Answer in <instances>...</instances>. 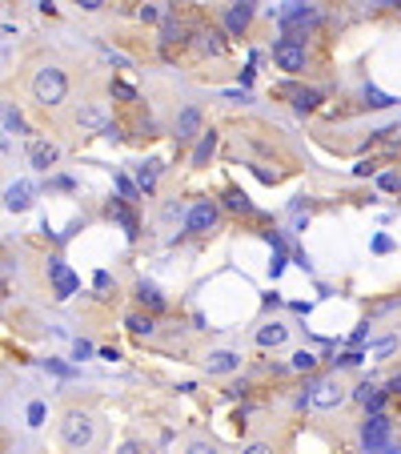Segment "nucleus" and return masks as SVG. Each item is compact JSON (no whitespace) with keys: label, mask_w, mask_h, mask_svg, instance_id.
I'll use <instances>...</instances> for the list:
<instances>
[{"label":"nucleus","mask_w":401,"mask_h":454,"mask_svg":"<svg viewBox=\"0 0 401 454\" xmlns=\"http://www.w3.org/2000/svg\"><path fill=\"white\" fill-rule=\"evenodd\" d=\"M389 434H393L389 418H385V414H369V418H365V426H361V446H365L369 454H378V451H385Z\"/></svg>","instance_id":"obj_5"},{"label":"nucleus","mask_w":401,"mask_h":454,"mask_svg":"<svg viewBox=\"0 0 401 454\" xmlns=\"http://www.w3.org/2000/svg\"><path fill=\"white\" fill-rule=\"evenodd\" d=\"M273 61H277V69L285 72H305V41H297V37H281L277 45H273Z\"/></svg>","instance_id":"obj_4"},{"label":"nucleus","mask_w":401,"mask_h":454,"mask_svg":"<svg viewBox=\"0 0 401 454\" xmlns=\"http://www.w3.org/2000/svg\"><path fill=\"white\" fill-rule=\"evenodd\" d=\"M137 17H141L144 24H157V21H165V8H153V4H144Z\"/></svg>","instance_id":"obj_29"},{"label":"nucleus","mask_w":401,"mask_h":454,"mask_svg":"<svg viewBox=\"0 0 401 454\" xmlns=\"http://www.w3.org/2000/svg\"><path fill=\"white\" fill-rule=\"evenodd\" d=\"M225 209H233V214H253V201L241 189H233V193H225Z\"/></svg>","instance_id":"obj_23"},{"label":"nucleus","mask_w":401,"mask_h":454,"mask_svg":"<svg viewBox=\"0 0 401 454\" xmlns=\"http://www.w3.org/2000/svg\"><path fill=\"white\" fill-rule=\"evenodd\" d=\"M124 326H129L133 334H144V338H149V334H153V330H157L149 313H129V318H124Z\"/></svg>","instance_id":"obj_22"},{"label":"nucleus","mask_w":401,"mask_h":454,"mask_svg":"<svg viewBox=\"0 0 401 454\" xmlns=\"http://www.w3.org/2000/svg\"><path fill=\"white\" fill-rule=\"evenodd\" d=\"M285 342H289V326H281V322H265V326L257 330L261 350H281Z\"/></svg>","instance_id":"obj_11"},{"label":"nucleus","mask_w":401,"mask_h":454,"mask_svg":"<svg viewBox=\"0 0 401 454\" xmlns=\"http://www.w3.org/2000/svg\"><path fill=\"white\" fill-rule=\"evenodd\" d=\"M213 153H217V133L209 129V133H205V137L197 141V149H193V165H205Z\"/></svg>","instance_id":"obj_21"},{"label":"nucleus","mask_w":401,"mask_h":454,"mask_svg":"<svg viewBox=\"0 0 401 454\" xmlns=\"http://www.w3.org/2000/svg\"><path fill=\"white\" fill-rule=\"evenodd\" d=\"M117 189H120V197H124V201H137V197H141V189H137V185H133L124 173H117Z\"/></svg>","instance_id":"obj_28"},{"label":"nucleus","mask_w":401,"mask_h":454,"mask_svg":"<svg viewBox=\"0 0 401 454\" xmlns=\"http://www.w3.org/2000/svg\"><path fill=\"white\" fill-rule=\"evenodd\" d=\"M137 302L149 306V310H165V298H161V289L153 286V282H141V286H137Z\"/></svg>","instance_id":"obj_20"},{"label":"nucleus","mask_w":401,"mask_h":454,"mask_svg":"<svg viewBox=\"0 0 401 454\" xmlns=\"http://www.w3.org/2000/svg\"><path fill=\"white\" fill-rule=\"evenodd\" d=\"M185 214V205H181V201H169L165 209H161V217H165V221H173V217H181Z\"/></svg>","instance_id":"obj_35"},{"label":"nucleus","mask_w":401,"mask_h":454,"mask_svg":"<svg viewBox=\"0 0 401 454\" xmlns=\"http://www.w3.org/2000/svg\"><path fill=\"white\" fill-rule=\"evenodd\" d=\"M185 454H217V446H213V442H205V438H193L189 446H185Z\"/></svg>","instance_id":"obj_30"},{"label":"nucleus","mask_w":401,"mask_h":454,"mask_svg":"<svg viewBox=\"0 0 401 454\" xmlns=\"http://www.w3.org/2000/svg\"><path fill=\"white\" fill-rule=\"evenodd\" d=\"M229 394H233V398H245V394H249V386H245V382H233V386H229Z\"/></svg>","instance_id":"obj_41"},{"label":"nucleus","mask_w":401,"mask_h":454,"mask_svg":"<svg viewBox=\"0 0 401 454\" xmlns=\"http://www.w3.org/2000/svg\"><path fill=\"white\" fill-rule=\"evenodd\" d=\"M193 45H197V52H201V56H225V41H221V32H217V28H197V32H193Z\"/></svg>","instance_id":"obj_10"},{"label":"nucleus","mask_w":401,"mask_h":454,"mask_svg":"<svg viewBox=\"0 0 401 454\" xmlns=\"http://www.w3.org/2000/svg\"><path fill=\"white\" fill-rule=\"evenodd\" d=\"M313 366H317V354H313V350H297L293 362H289V370H297V374H305V370H313Z\"/></svg>","instance_id":"obj_27"},{"label":"nucleus","mask_w":401,"mask_h":454,"mask_svg":"<svg viewBox=\"0 0 401 454\" xmlns=\"http://www.w3.org/2000/svg\"><path fill=\"white\" fill-rule=\"evenodd\" d=\"M281 24H301V28H309V24H317V12H313V8H301V4H289V8H281Z\"/></svg>","instance_id":"obj_17"},{"label":"nucleus","mask_w":401,"mask_h":454,"mask_svg":"<svg viewBox=\"0 0 401 454\" xmlns=\"http://www.w3.org/2000/svg\"><path fill=\"white\" fill-rule=\"evenodd\" d=\"M72 354H76V362H80V358H89V354H93V346H89V342H76V346H72Z\"/></svg>","instance_id":"obj_39"},{"label":"nucleus","mask_w":401,"mask_h":454,"mask_svg":"<svg viewBox=\"0 0 401 454\" xmlns=\"http://www.w3.org/2000/svg\"><path fill=\"white\" fill-rule=\"evenodd\" d=\"M398 96H389V93H381V89H373V85H365V105H373V109H389Z\"/></svg>","instance_id":"obj_26"},{"label":"nucleus","mask_w":401,"mask_h":454,"mask_svg":"<svg viewBox=\"0 0 401 454\" xmlns=\"http://www.w3.org/2000/svg\"><path fill=\"white\" fill-rule=\"evenodd\" d=\"M385 394H401V374H393V378L385 382Z\"/></svg>","instance_id":"obj_40"},{"label":"nucleus","mask_w":401,"mask_h":454,"mask_svg":"<svg viewBox=\"0 0 401 454\" xmlns=\"http://www.w3.org/2000/svg\"><path fill=\"white\" fill-rule=\"evenodd\" d=\"M4 121H8V129H12V133H24V117L17 113V109H8V113H4Z\"/></svg>","instance_id":"obj_34"},{"label":"nucleus","mask_w":401,"mask_h":454,"mask_svg":"<svg viewBox=\"0 0 401 454\" xmlns=\"http://www.w3.org/2000/svg\"><path fill=\"white\" fill-rule=\"evenodd\" d=\"M185 221H189V234H209L213 225H217V205L213 201H197L189 214H185Z\"/></svg>","instance_id":"obj_9"},{"label":"nucleus","mask_w":401,"mask_h":454,"mask_svg":"<svg viewBox=\"0 0 401 454\" xmlns=\"http://www.w3.org/2000/svg\"><path fill=\"white\" fill-rule=\"evenodd\" d=\"M373 169H378L373 161H361V165H354V173H357V177H365V173H373Z\"/></svg>","instance_id":"obj_42"},{"label":"nucleus","mask_w":401,"mask_h":454,"mask_svg":"<svg viewBox=\"0 0 401 454\" xmlns=\"http://www.w3.org/2000/svg\"><path fill=\"white\" fill-rule=\"evenodd\" d=\"M96 438V418L89 410H65V418H61V442L69 446V451H89Z\"/></svg>","instance_id":"obj_2"},{"label":"nucleus","mask_w":401,"mask_h":454,"mask_svg":"<svg viewBox=\"0 0 401 454\" xmlns=\"http://www.w3.org/2000/svg\"><path fill=\"white\" fill-rule=\"evenodd\" d=\"M381 189H389V193L401 189V177H398V173H385V177H381Z\"/></svg>","instance_id":"obj_37"},{"label":"nucleus","mask_w":401,"mask_h":454,"mask_svg":"<svg viewBox=\"0 0 401 454\" xmlns=\"http://www.w3.org/2000/svg\"><path fill=\"white\" fill-rule=\"evenodd\" d=\"M241 454H277L273 442H249V446H241Z\"/></svg>","instance_id":"obj_32"},{"label":"nucleus","mask_w":401,"mask_h":454,"mask_svg":"<svg viewBox=\"0 0 401 454\" xmlns=\"http://www.w3.org/2000/svg\"><path fill=\"white\" fill-rule=\"evenodd\" d=\"M48 278H52V289H56V298H61V302L72 298V293L80 289V278H76L65 262H48Z\"/></svg>","instance_id":"obj_7"},{"label":"nucleus","mask_w":401,"mask_h":454,"mask_svg":"<svg viewBox=\"0 0 401 454\" xmlns=\"http://www.w3.org/2000/svg\"><path fill=\"white\" fill-rule=\"evenodd\" d=\"M28 426H45V402H32L28 406Z\"/></svg>","instance_id":"obj_31"},{"label":"nucleus","mask_w":401,"mask_h":454,"mask_svg":"<svg viewBox=\"0 0 401 454\" xmlns=\"http://www.w3.org/2000/svg\"><path fill=\"white\" fill-rule=\"evenodd\" d=\"M333 362H337V366H361L365 354H361V350H349V354H341V358H333Z\"/></svg>","instance_id":"obj_33"},{"label":"nucleus","mask_w":401,"mask_h":454,"mask_svg":"<svg viewBox=\"0 0 401 454\" xmlns=\"http://www.w3.org/2000/svg\"><path fill=\"white\" fill-rule=\"evenodd\" d=\"M349 402V390L341 386V378H317L313 390H309V406L317 410H337Z\"/></svg>","instance_id":"obj_3"},{"label":"nucleus","mask_w":401,"mask_h":454,"mask_svg":"<svg viewBox=\"0 0 401 454\" xmlns=\"http://www.w3.org/2000/svg\"><path fill=\"white\" fill-rule=\"evenodd\" d=\"M237 366H241V358H237L233 350H217V354L205 358V370H209V374H233Z\"/></svg>","instance_id":"obj_16"},{"label":"nucleus","mask_w":401,"mask_h":454,"mask_svg":"<svg viewBox=\"0 0 401 454\" xmlns=\"http://www.w3.org/2000/svg\"><path fill=\"white\" fill-rule=\"evenodd\" d=\"M113 93H117L120 101H137V93H133L129 85H120V81H113Z\"/></svg>","instance_id":"obj_36"},{"label":"nucleus","mask_w":401,"mask_h":454,"mask_svg":"<svg viewBox=\"0 0 401 454\" xmlns=\"http://www.w3.org/2000/svg\"><path fill=\"white\" fill-rule=\"evenodd\" d=\"M289 96H293V109H297V113H313V109L321 105V93H317V89H289Z\"/></svg>","instance_id":"obj_19"},{"label":"nucleus","mask_w":401,"mask_h":454,"mask_svg":"<svg viewBox=\"0 0 401 454\" xmlns=\"http://www.w3.org/2000/svg\"><path fill=\"white\" fill-rule=\"evenodd\" d=\"M76 125L85 129V133H105L113 117H109V105L105 101H85L80 109H76Z\"/></svg>","instance_id":"obj_6"},{"label":"nucleus","mask_w":401,"mask_h":454,"mask_svg":"<svg viewBox=\"0 0 401 454\" xmlns=\"http://www.w3.org/2000/svg\"><path fill=\"white\" fill-rule=\"evenodd\" d=\"M249 21H253V4H233V8L225 12V28H229L233 37H241V32L249 28Z\"/></svg>","instance_id":"obj_15"},{"label":"nucleus","mask_w":401,"mask_h":454,"mask_svg":"<svg viewBox=\"0 0 401 454\" xmlns=\"http://www.w3.org/2000/svg\"><path fill=\"white\" fill-rule=\"evenodd\" d=\"M354 398H357V402H361L365 410H369V414H381V410H385V398H389V394H385L381 386H373V382H361V386L354 390Z\"/></svg>","instance_id":"obj_12"},{"label":"nucleus","mask_w":401,"mask_h":454,"mask_svg":"<svg viewBox=\"0 0 401 454\" xmlns=\"http://www.w3.org/2000/svg\"><path fill=\"white\" fill-rule=\"evenodd\" d=\"M109 217H117L120 225H124V234H129V238H137V217L129 214L124 205H109Z\"/></svg>","instance_id":"obj_25"},{"label":"nucleus","mask_w":401,"mask_h":454,"mask_svg":"<svg viewBox=\"0 0 401 454\" xmlns=\"http://www.w3.org/2000/svg\"><path fill=\"white\" fill-rule=\"evenodd\" d=\"M56 161H61V145H52V141H28V165H32V169L48 173Z\"/></svg>","instance_id":"obj_8"},{"label":"nucleus","mask_w":401,"mask_h":454,"mask_svg":"<svg viewBox=\"0 0 401 454\" xmlns=\"http://www.w3.org/2000/svg\"><path fill=\"white\" fill-rule=\"evenodd\" d=\"M120 454H141V446H137V442H124V446H120Z\"/></svg>","instance_id":"obj_44"},{"label":"nucleus","mask_w":401,"mask_h":454,"mask_svg":"<svg viewBox=\"0 0 401 454\" xmlns=\"http://www.w3.org/2000/svg\"><path fill=\"white\" fill-rule=\"evenodd\" d=\"M48 370H52V374H61V378H69L72 374V366H65V362H45Z\"/></svg>","instance_id":"obj_38"},{"label":"nucleus","mask_w":401,"mask_h":454,"mask_svg":"<svg viewBox=\"0 0 401 454\" xmlns=\"http://www.w3.org/2000/svg\"><path fill=\"white\" fill-rule=\"evenodd\" d=\"M8 149H12V141H8V133H0V157H8Z\"/></svg>","instance_id":"obj_43"},{"label":"nucleus","mask_w":401,"mask_h":454,"mask_svg":"<svg viewBox=\"0 0 401 454\" xmlns=\"http://www.w3.org/2000/svg\"><path fill=\"white\" fill-rule=\"evenodd\" d=\"M197 133H201V109L189 105V109L177 113V141H193Z\"/></svg>","instance_id":"obj_14"},{"label":"nucleus","mask_w":401,"mask_h":454,"mask_svg":"<svg viewBox=\"0 0 401 454\" xmlns=\"http://www.w3.org/2000/svg\"><path fill=\"white\" fill-rule=\"evenodd\" d=\"M32 197H36L32 181H17V185H8V193H4V205H8L12 214H21V209L32 205Z\"/></svg>","instance_id":"obj_13"},{"label":"nucleus","mask_w":401,"mask_h":454,"mask_svg":"<svg viewBox=\"0 0 401 454\" xmlns=\"http://www.w3.org/2000/svg\"><path fill=\"white\" fill-rule=\"evenodd\" d=\"M0 298H4V282H0Z\"/></svg>","instance_id":"obj_45"},{"label":"nucleus","mask_w":401,"mask_h":454,"mask_svg":"<svg viewBox=\"0 0 401 454\" xmlns=\"http://www.w3.org/2000/svg\"><path fill=\"white\" fill-rule=\"evenodd\" d=\"M161 41H165V45H185L189 32H185V24L181 21H173V17L165 12V21H161Z\"/></svg>","instance_id":"obj_18"},{"label":"nucleus","mask_w":401,"mask_h":454,"mask_svg":"<svg viewBox=\"0 0 401 454\" xmlns=\"http://www.w3.org/2000/svg\"><path fill=\"white\" fill-rule=\"evenodd\" d=\"M157 169H161L157 161H144L141 173H137V177H141V185H137V189H141L144 197H149V193H153V185H157Z\"/></svg>","instance_id":"obj_24"},{"label":"nucleus","mask_w":401,"mask_h":454,"mask_svg":"<svg viewBox=\"0 0 401 454\" xmlns=\"http://www.w3.org/2000/svg\"><path fill=\"white\" fill-rule=\"evenodd\" d=\"M28 89H32V101H36L41 109H56V105L69 101L72 85H69V72L61 69V65H41V69L32 72Z\"/></svg>","instance_id":"obj_1"}]
</instances>
